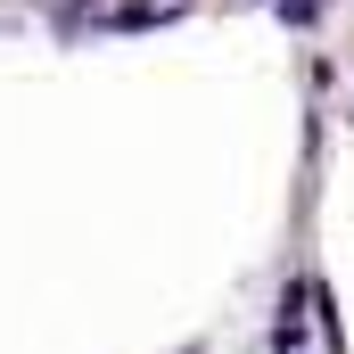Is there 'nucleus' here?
<instances>
[{"label": "nucleus", "instance_id": "f257e3e1", "mask_svg": "<svg viewBox=\"0 0 354 354\" xmlns=\"http://www.w3.org/2000/svg\"><path fill=\"white\" fill-rule=\"evenodd\" d=\"M99 25H115V33H157V25H174V8H149V0H124V8H107Z\"/></svg>", "mask_w": 354, "mask_h": 354}, {"label": "nucleus", "instance_id": "f03ea898", "mask_svg": "<svg viewBox=\"0 0 354 354\" xmlns=\"http://www.w3.org/2000/svg\"><path fill=\"white\" fill-rule=\"evenodd\" d=\"M322 8H330V0H280V25L305 33V25H322Z\"/></svg>", "mask_w": 354, "mask_h": 354}]
</instances>
